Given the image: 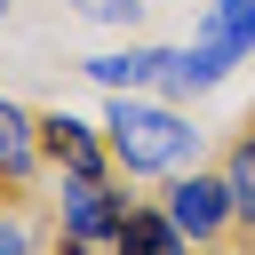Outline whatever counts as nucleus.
<instances>
[{
	"instance_id": "20e7f679",
	"label": "nucleus",
	"mask_w": 255,
	"mask_h": 255,
	"mask_svg": "<svg viewBox=\"0 0 255 255\" xmlns=\"http://www.w3.org/2000/svg\"><path fill=\"white\" fill-rule=\"evenodd\" d=\"M40 151H48L72 183H104V151H112V143H96L72 112H48V120H40Z\"/></svg>"
},
{
	"instance_id": "1a4fd4ad",
	"label": "nucleus",
	"mask_w": 255,
	"mask_h": 255,
	"mask_svg": "<svg viewBox=\"0 0 255 255\" xmlns=\"http://www.w3.org/2000/svg\"><path fill=\"white\" fill-rule=\"evenodd\" d=\"M72 8H80V16H96V24H128L143 0H72Z\"/></svg>"
},
{
	"instance_id": "f257e3e1",
	"label": "nucleus",
	"mask_w": 255,
	"mask_h": 255,
	"mask_svg": "<svg viewBox=\"0 0 255 255\" xmlns=\"http://www.w3.org/2000/svg\"><path fill=\"white\" fill-rule=\"evenodd\" d=\"M104 128H112L104 143H112V159L128 175H167V167H183L199 151V128L183 112H167V104H143V96H112Z\"/></svg>"
},
{
	"instance_id": "6e6552de",
	"label": "nucleus",
	"mask_w": 255,
	"mask_h": 255,
	"mask_svg": "<svg viewBox=\"0 0 255 255\" xmlns=\"http://www.w3.org/2000/svg\"><path fill=\"white\" fill-rule=\"evenodd\" d=\"M223 183H231V207L255 223V135H239V143H231V159H223Z\"/></svg>"
},
{
	"instance_id": "39448f33",
	"label": "nucleus",
	"mask_w": 255,
	"mask_h": 255,
	"mask_svg": "<svg viewBox=\"0 0 255 255\" xmlns=\"http://www.w3.org/2000/svg\"><path fill=\"white\" fill-rule=\"evenodd\" d=\"M159 64H167V48H120V56H96L88 80H104L112 96H135V88H159Z\"/></svg>"
},
{
	"instance_id": "0eeeda50",
	"label": "nucleus",
	"mask_w": 255,
	"mask_h": 255,
	"mask_svg": "<svg viewBox=\"0 0 255 255\" xmlns=\"http://www.w3.org/2000/svg\"><path fill=\"white\" fill-rule=\"evenodd\" d=\"M32 159H40V120H32V112H16V104H0V175H8V183H24V175H32Z\"/></svg>"
},
{
	"instance_id": "f03ea898",
	"label": "nucleus",
	"mask_w": 255,
	"mask_h": 255,
	"mask_svg": "<svg viewBox=\"0 0 255 255\" xmlns=\"http://www.w3.org/2000/svg\"><path fill=\"white\" fill-rule=\"evenodd\" d=\"M56 223H64L72 247H112L120 223H128V191H112V183H64Z\"/></svg>"
},
{
	"instance_id": "7ed1b4c3",
	"label": "nucleus",
	"mask_w": 255,
	"mask_h": 255,
	"mask_svg": "<svg viewBox=\"0 0 255 255\" xmlns=\"http://www.w3.org/2000/svg\"><path fill=\"white\" fill-rule=\"evenodd\" d=\"M167 215H175V231H183V239H215L239 207H231V183H223V175H199V167H191V175H175Z\"/></svg>"
},
{
	"instance_id": "423d86ee",
	"label": "nucleus",
	"mask_w": 255,
	"mask_h": 255,
	"mask_svg": "<svg viewBox=\"0 0 255 255\" xmlns=\"http://www.w3.org/2000/svg\"><path fill=\"white\" fill-rule=\"evenodd\" d=\"M120 255H191V239L175 231V215H159V207H128V223H120Z\"/></svg>"
}]
</instances>
